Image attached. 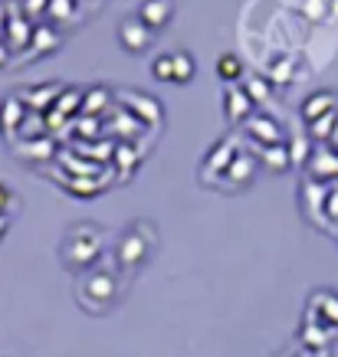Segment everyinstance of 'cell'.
Listing matches in <instances>:
<instances>
[{
	"instance_id": "23",
	"label": "cell",
	"mask_w": 338,
	"mask_h": 357,
	"mask_svg": "<svg viewBox=\"0 0 338 357\" xmlns=\"http://www.w3.org/2000/svg\"><path fill=\"white\" fill-rule=\"evenodd\" d=\"M56 105H59V115H73L76 109H82V92H76V89H66V96L56 98Z\"/></svg>"
},
{
	"instance_id": "8",
	"label": "cell",
	"mask_w": 338,
	"mask_h": 357,
	"mask_svg": "<svg viewBox=\"0 0 338 357\" xmlns=\"http://www.w3.org/2000/svg\"><path fill=\"white\" fill-rule=\"evenodd\" d=\"M223 102H227V119L233 121V125H237V121L247 125V121L253 119V105H256V102H253V96L247 92V89L230 86L227 96H223Z\"/></svg>"
},
{
	"instance_id": "16",
	"label": "cell",
	"mask_w": 338,
	"mask_h": 357,
	"mask_svg": "<svg viewBox=\"0 0 338 357\" xmlns=\"http://www.w3.org/2000/svg\"><path fill=\"white\" fill-rule=\"evenodd\" d=\"M194 73H197V63H194V56L187 53V50H177L175 53V86H187L191 79H194Z\"/></svg>"
},
{
	"instance_id": "11",
	"label": "cell",
	"mask_w": 338,
	"mask_h": 357,
	"mask_svg": "<svg viewBox=\"0 0 338 357\" xmlns=\"http://www.w3.org/2000/svg\"><path fill=\"white\" fill-rule=\"evenodd\" d=\"M33 30H36V26H30V23L20 20V17H13L10 26H7V36H3L7 50H10V53H20V50H27V46L33 43Z\"/></svg>"
},
{
	"instance_id": "29",
	"label": "cell",
	"mask_w": 338,
	"mask_h": 357,
	"mask_svg": "<svg viewBox=\"0 0 338 357\" xmlns=\"http://www.w3.org/2000/svg\"><path fill=\"white\" fill-rule=\"evenodd\" d=\"M7 59H10V50H7V43H3V40H0V69H3V66H7Z\"/></svg>"
},
{
	"instance_id": "20",
	"label": "cell",
	"mask_w": 338,
	"mask_h": 357,
	"mask_svg": "<svg viewBox=\"0 0 338 357\" xmlns=\"http://www.w3.org/2000/svg\"><path fill=\"white\" fill-rule=\"evenodd\" d=\"M33 50L36 53H53L56 46H59V33H53V30H46V26H36L33 30Z\"/></svg>"
},
{
	"instance_id": "22",
	"label": "cell",
	"mask_w": 338,
	"mask_h": 357,
	"mask_svg": "<svg viewBox=\"0 0 338 357\" xmlns=\"http://www.w3.org/2000/svg\"><path fill=\"white\" fill-rule=\"evenodd\" d=\"M152 73H154V79H161V82H171V79H175V53L158 56V59L152 63Z\"/></svg>"
},
{
	"instance_id": "13",
	"label": "cell",
	"mask_w": 338,
	"mask_h": 357,
	"mask_svg": "<svg viewBox=\"0 0 338 357\" xmlns=\"http://www.w3.org/2000/svg\"><path fill=\"white\" fill-rule=\"evenodd\" d=\"M23 119H27V105H23L17 96H7L3 98V109H0V125L7 131H20Z\"/></svg>"
},
{
	"instance_id": "30",
	"label": "cell",
	"mask_w": 338,
	"mask_h": 357,
	"mask_svg": "<svg viewBox=\"0 0 338 357\" xmlns=\"http://www.w3.org/2000/svg\"><path fill=\"white\" fill-rule=\"evenodd\" d=\"M7 229H10V217H3V213H0V239L7 236Z\"/></svg>"
},
{
	"instance_id": "26",
	"label": "cell",
	"mask_w": 338,
	"mask_h": 357,
	"mask_svg": "<svg viewBox=\"0 0 338 357\" xmlns=\"http://www.w3.org/2000/svg\"><path fill=\"white\" fill-rule=\"evenodd\" d=\"M105 98H109V92H105V89H92V98H82V112H89V115H92V112H102V102H105Z\"/></svg>"
},
{
	"instance_id": "15",
	"label": "cell",
	"mask_w": 338,
	"mask_h": 357,
	"mask_svg": "<svg viewBox=\"0 0 338 357\" xmlns=\"http://www.w3.org/2000/svg\"><path fill=\"white\" fill-rule=\"evenodd\" d=\"M237 154H240V151L233 148V141H220V144H217V151H210V158H207V164H204V171H200V174H210V167H217V171L227 174L230 161H233Z\"/></svg>"
},
{
	"instance_id": "25",
	"label": "cell",
	"mask_w": 338,
	"mask_h": 357,
	"mask_svg": "<svg viewBox=\"0 0 338 357\" xmlns=\"http://www.w3.org/2000/svg\"><path fill=\"white\" fill-rule=\"evenodd\" d=\"M318 302H325V314L322 318H328V321H335L338 325V295H332V292H322V295H316Z\"/></svg>"
},
{
	"instance_id": "18",
	"label": "cell",
	"mask_w": 338,
	"mask_h": 357,
	"mask_svg": "<svg viewBox=\"0 0 338 357\" xmlns=\"http://www.w3.org/2000/svg\"><path fill=\"white\" fill-rule=\"evenodd\" d=\"M217 76L223 79V82H230V86H233V82L243 76L240 56H237V53H223V56H220V59H217Z\"/></svg>"
},
{
	"instance_id": "12",
	"label": "cell",
	"mask_w": 338,
	"mask_h": 357,
	"mask_svg": "<svg viewBox=\"0 0 338 357\" xmlns=\"http://www.w3.org/2000/svg\"><path fill=\"white\" fill-rule=\"evenodd\" d=\"M256 177V158L253 154H237L233 161H230V167H227V181H240V187H247Z\"/></svg>"
},
{
	"instance_id": "2",
	"label": "cell",
	"mask_w": 338,
	"mask_h": 357,
	"mask_svg": "<svg viewBox=\"0 0 338 357\" xmlns=\"http://www.w3.org/2000/svg\"><path fill=\"white\" fill-rule=\"evenodd\" d=\"M154 252V227L152 223H131L125 233L119 236V246H115V259H119L122 269H142L145 262L152 259Z\"/></svg>"
},
{
	"instance_id": "24",
	"label": "cell",
	"mask_w": 338,
	"mask_h": 357,
	"mask_svg": "<svg viewBox=\"0 0 338 357\" xmlns=\"http://www.w3.org/2000/svg\"><path fill=\"white\" fill-rule=\"evenodd\" d=\"M17 210H20V197L13 194L7 184H0V213L10 217V213H17Z\"/></svg>"
},
{
	"instance_id": "27",
	"label": "cell",
	"mask_w": 338,
	"mask_h": 357,
	"mask_svg": "<svg viewBox=\"0 0 338 357\" xmlns=\"http://www.w3.org/2000/svg\"><path fill=\"white\" fill-rule=\"evenodd\" d=\"M325 217L332 223H338V184L328 187V197H325Z\"/></svg>"
},
{
	"instance_id": "7",
	"label": "cell",
	"mask_w": 338,
	"mask_h": 357,
	"mask_svg": "<svg viewBox=\"0 0 338 357\" xmlns=\"http://www.w3.org/2000/svg\"><path fill=\"white\" fill-rule=\"evenodd\" d=\"M247 135H250L260 148H273V144H283V131L270 115H253L247 121Z\"/></svg>"
},
{
	"instance_id": "3",
	"label": "cell",
	"mask_w": 338,
	"mask_h": 357,
	"mask_svg": "<svg viewBox=\"0 0 338 357\" xmlns=\"http://www.w3.org/2000/svg\"><path fill=\"white\" fill-rule=\"evenodd\" d=\"M79 305L92 314H102L109 312L115 298H119V279L105 269H92L79 279V292H76Z\"/></svg>"
},
{
	"instance_id": "10",
	"label": "cell",
	"mask_w": 338,
	"mask_h": 357,
	"mask_svg": "<svg viewBox=\"0 0 338 357\" xmlns=\"http://www.w3.org/2000/svg\"><path fill=\"white\" fill-rule=\"evenodd\" d=\"M63 96V89L59 86H40V89H23L20 96V102H27V109H33V112H43V109H50V105H56V98Z\"/></svg>"
},
{
	"instance_id": "21",
	"label": "cell",
	"mask_w": 338,
	"mask_h": 357,
	"mask_svg": "<svg viewBox=\"0 0 338 357\" xmlns=\"http://www.w3.org/2000/svg\"><path fill=\"white\" fill-rule=\"evenodd\" d=\"M138 105V112H142V119L148 121V125H154V121L161 119V109H158V102L154 98H148V96H135L131 98V109Z\"/></svg>"
},
{
	"instance_id": "9",
	"label": "cell",
	"mask_w": 338,
	"mask_h": 357,
	"mask_svg": "<svg viewBox=\"0 0 338 357\" xmlns=\"http://www.w3.org/2000/svg\"><path fill=\"white\" fill-rule=\"evenodd\" d=\"M332 112H338V96L335 92H328V89H322V92H312V96L302 102V119L312 125V121L325 119V115H332Z\"/></svg>"
},
{
	"instance_id": "4",
	"label": "cell",
	"mask_w": 338,
	"mask_h": 357,
	"mask_svg": "<svg viewBox=\"0 0 338 357\" xmlns=\"http://www.w3.org/2000/svg\"><path fill=\"white\" fill-rule=\"evenodd\" d=\"M119 43H122V50H125V53L142 56L145 50L154 43V33L148 30L138 17H125V20L119 23Z\"/></svg>"
},
{
	"instance_id": "19",
	"label": "cell",
	"mask_w": 338,
	"mask_h": 357,
	"mask_svg": "<svg viewBox=\"0 0 338 357\" xmlns=\"http://www.w3.org/2000/svg\"><path fill=\"white\" fill-rule=\"evenodd\" d=\"M335 128H338V112H332V115H325V119L312 121V125H309V135H312L316 141H328L332 135H335Z\"/></svg>"
},
{
	"instance_id": "17",
	"label": "cell",
	"mask_w": 338,
	"mask_h": 357,
	"mask_svg": "<svg viewBox=\"0 0 338 357\" xmlns=\"http://www.w3.org/2000/svg\"><path fill=\"white\" fill-rule=\"evenodd\" d=\"M325 197H328V187L325 184H316V181H309L306 187H302V204H306L309 213H316L322 217V210H325Z\"/></svg>"
},
{
	"instance_id": "5",
	"label": "cell",
	"mask_w": 338,
	"mask_h": 357,
	"mask_svg": "<svg viewBox=\"0 0 338 357\" xmlns=\"http://www.w3.org/2000/svg\"><path fill=\"white\" fill-rule=\"evenodd\" d=\"M171 17H175V0H145L142 7H138V20L152 33L164 30L171 23Z\"/></svg>"
},
{
	"instance_id": "28",
	"label": "cell",
	"mask_w": 338,
	"mask_h": 357,
	"mask_svg": "<svg viewBox=\"0 0 338 357\" xmlns=\"http://www.w3.org/2000/svg\"><path fill=\"white\" fill-rule=\"evenodd\" d=\"M7 26H10V20H7V7H0V40L7 36Z\"/></svg>"
},
{
	"instance_id": "1",
	"label": "cell",
	"mask_w": 338,
	"mask_h": 357,
	"mask_svg": "<svg viewBox=\"0 0 338 357\" xmlns=\"http://www.w3.org/2000/svg\"><path fill=\"white\" fill-rule=\"evenodd\" d=\"M102 249H105L102 227H96V223H76V227H69L63 246H59V259H63L66 269L86 272L98 262Z\"/></svg>"
},
{
	"instance_id": "14",
	"label": "cell",
	"mask_w": 338,
	"mask_h": 357,
	"mask_svg": "<svg viewBox=\"0 0 338 357\" xmlns=\"http://www.w3.org/2000/svg\"><path fill=\"white\" fill-rule=\"evenodd\" d=\"M263 151V164L270 167L273 174H283L293 167V151L286 144H273V148H260Z\"/></svg>"
},
{
	"instance_id": "6",
	"label": "cell",
	"mask_w": 338,
	"mask_h": 357,
	"mask_svg": "<svg viewBox=\"0 0 338 357\" xmlns=\"http://www.w3.org/2000/svg\"><path fill=\"white\" fill-rule=\"evenodd\" d=\"M309 174L316 177L318 184H338V151L318 148V151L309 158Z\"/></svg>"
}]
</instances>
